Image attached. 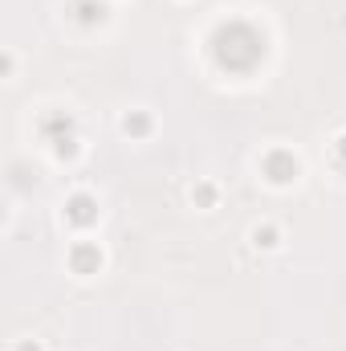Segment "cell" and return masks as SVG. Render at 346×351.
Wrapping results in <instances>:
<instances>
[{"mask_svg":"<svg viewBox=\"0 0 346 351\" xmlns=\"http://www.w3.org/2000/svg\"><path fill=\"white\" fill-rule=\"evenodd\" d=\"M212 58L228 74H249L261 58H265V37H261L253 25H245V21L220 25L216 37H212Z\"/></svg>","mask_w":346,"mask_h":351,"instance_id":"obj_1","label":"cell"},{"mask_svg":"<svg viewBox=\"0 0 346 351\" xmlns=\"http://www.w3.org/2000/svg\"><path fill=\"white\" fill-rule=\"evenodd\" d=\"M261 168H265V176H269L273 184H289V180L297 176V160H293L289 152H269Z\"/></svg>","mask_w":346,"mask_h":351,"instance_id":"obj_2","label":"cell"},{"mask_svg":"<svg viewBox=\"0 0 346 351\" xmlns=\"http://www.w3.org/2000/svg\"><path fill=\"white\" fill-rule=\"evenodd\" d=\"M66 217L74 221V225H94V217H98V204L90 200V196H70V204H66Z\"/></svg>","mask_w":346,"mask_h":351,"instance_id":"obj_3","label":"cell"},{"mask_svg":"<svg viewBox=\"0 0 346 351\" xmlns=\"http://www.w3.org/2000/svg\"><path fill=\"white\" fill-rule=\"evenodd\" d=\"M70 265H74V274H94V269L102 265V254H98V245H78V250L70 254Z\"/></svg>","mask_w":346,"mask_h":351,"instance_id":"obj_4","label":"cell"},{"mask_svg":"<svg viewBox=\"0 0 346 351\" xmlns=\"http://www.w3.org/2000/svg\"><path fill=\"white\" fill-rule=\"evenodd\" d=\"M74 8H78V21H86V25H94V21L106 16V4H102V0H78Z\"/></svg>","mask_w":346,"mask_h":351,"instance_id":"obj_5","label":"cell"},{"mask_svg":"<svg viewBox=\"0 0 346 351\" xmlns=\"http://www.w3.org/2000/svg\"><path fill=\"white\" fill-rule=\"evenodd\" d=\"M122 127H127V135H143V131H147V119H143V114H131Z\"/></svg>","mask_w":346,"mask_h":351,"instance_id":"obj_6","label":"cell"},{"mask_svg":"<svg viewBox=\"0 0 346 351\" xmlns=\"http://www.w3.org/2000/svg\"><path fill=\"white\" fill-rule=\"evenodd\" d=\"M253 241H257V245H265V250H269V245H277V233H273V229L265 225V229H257V233H253Z\"/></svg>","mask_w":346,"mask_h":351,"instance_id":"obj_7","label":"cell"},{"mask_svg":"<svg viewBox=\"0 0 346 351\" xmlns=\"http://www.w3.org/2000/svg\"><path fill=\"white\" fill-rule=\"evenodd\" d=\"M212 196H216V192H212V188H208V184H204V188H200V192H196V200H200V204H212Z\"/></svg>","mask_w":346,"mask_h":351,"instance_id":"obj_8","label":"cell"},{"mask_svg":"<svg viewBox=\"0 0 346 351\" xmlns=\"http://www.w3.org/2000/svg\"><path fill=\"white\" fill-rule=\"evenodd\" d=\"M334 156H338V164H343V168H346V135H343V139H338V143H334Z\"/></svg>","mask_w":346,"mask_h":351,"instance_id":"obj_9","label":"cell"},{"mask_svg":"<svg viewBox=\"0 0 346 351\" xmlns=\"http://www.w3.org/2000/svg\"><path fill=\"white\" fill-rule=\"evenodd\" d=\"M21 351H37V343H25V348H21Z\"/></svg>","mask_w":346,"mask_h":351,"instance_id":"obj_10","label":"cell"}]
</instances>
